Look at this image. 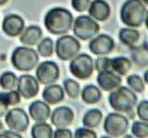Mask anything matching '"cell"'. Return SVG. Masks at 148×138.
<instances>
[{"label":"cell","mask_w":148,"mask_h":138,"mask_svg":"<svg viewBox=\"0 0 148 138\" xmlns=\"http://www.w3.org/2000/svg\"><path fill=\"white\" fill-rule=\"evenodd\" d=\"M59 76H60V69L55 62L46 60L36 65L35 78L39 82V84L42 85L54 84L59 79Z\"/></svg>","instance_id":"obj_9"},{"label":"cell","mask_w":148,"mask_h":138,"mask_svg":"<svg viewBox=\"0 0 148 138\" xmlns=\"http://www.w3.org/2000/svg\"><path fill=\"white\" fill-rule=\"evenodd\" d=\"M53 138H73V133L67 128H57L53 131Z\"/></svg>","instance_id":"obj_35"},{"label":"cell","mask_w":148,"mask_h":138,"mask_svg":"<svg viewBox=\"0 0 148 138\" xmlns=\"http://www.w3.org/2000/svg\"><path fill=\"white\" fill-rule=\"evenodd\" d=\"M73 138H98L97 133L88 128H78L74 132Z\"/></svg>","instance_id":"obj_32"},{"label":"cell","mask_w":148,"mask_h":138,"mask_svg":"<svg viewBox=\"0 0 148 138\" xmlns=\"http://www.w3.org/2000/svg\"><path fill=\"white\" fill-rule=\"evenodd\" d=\"M110 67L118 76H125L132 69V63L126 57H115L110 59Z\"/></svg>","instance_id":"obj_22"},{"label":"cell","mask_w":148,"mask_h":138,"mask_svg":"<svg viewBox=\"0 0 148 138\" xmlns=\"http://www.w3.org/2000/svg\"><path fill=\"white\" fill-rule=\"evenodd\" d=\"M97 82L103 91H113L121 85V77L113 71H101L98 73Z\"/></svg>","instance_id":"obj_15"},{"label":"cell","mask_w":148,"mask_h":138,"mask_svg":"<svg viewBox=\"0 0 148 138\" xmlns=\"http://www.w3.org/2000/svg\"><path fill=\"white\" fill-rule=\"evenodd\" d=\"M16 92L25 99H31L39 93V82L32 74H23L18 78Z\"/></svg>","instance_id":"obj_12"},{"label":"cell","mask_w":148,"mask_h":138,"mask_svg":"<svg viewBox=\"0 0 148 138\" xmlns=\"http://www.w3.org/2000/svg\"><path fill=\"white\" fill-rule=\"evenodd\" d=\"M123 138H134V136H132V135H127V136H123Z\"/></svg>","instance_id":"obj_41"},{"label":"cell","mask_w":148,"mask_h":138,"mask_svg":"<svg viewBox=\"0 0 148 138\" xmlns=\"http://www.w3.org/2000/svg\"><path fill=\"white\" fill-rule=\"evenodd\" d=\"M7 111H8V105H7V103L3 99V97L0 96V118L4 117V116L7 113Z\"/></svg>","instance_id":"obj_37"},{"label":"cell","mask_w":148,"mask_h":138,"mask_svg":"<svg viewBox=\"0 0 148 138\" xmlns=\"http://www.w3.org/2000/svg\"><path fill=\"white\" fill-rule=\"evenodd\" d=\"M127 85L134 93H141L145 90V83L142 78L138 74H131L127 77Z\"/></svg>","instance_id":"obj_28"},{"label":"cell","mask_w":148,"mask_h":138,"mask_svg":"<svg viewBox=\"0 0 148 138\" xmlns=\"http://www.w3.org/2000/svg\"><path fill=\"white\" fill-rule=\"evenodd\" d=\"M102 112L99 109H90L82 117V124L85 128L94 129L98 128L102 121Z\"/></svg>","instance_id":"obj_23"},{"label":"cell","mask_w":148,"mask_h":138,"mask_svg":"<svg viewBox=\"0 0 148 138\" xmlns=\"http://www.w3.org/2000/svg\"><path fill=\"white\" fill-rule=\"evenodd\" d=\"M132 133L136 138H147L148 136V124L143 121H136L132 125Z\"/></svg>","instance_id":"obj_29"},{"label":"cell","mask_w":148,"mask_h":138,"mask_svg":"<svg viewBox=\"0 0 148 138\" xmlns=\"http://www.w3.org/2000/svg\"><path fill=\"white\" fill-rule=\"evenodd\" d=\"M54 52V43L51 38H42L38 43V54L41 57H51Z\"/></svg>","instance_id":"obj_27"},{"label":"cell","mask_w":148,"mask_h":138,"mask_svg":"<svg viewBox=\"0 0 148 138\" xmlns=\"http://www.w3.org/2000/svg\"><path fill=\"white\" fill-rule=\"evenodd\" d=\"M41 39H42V30L36 25H31L28 27H25L20 34V43L26 46L38 45V43Z\"/></svg>","instance_id":"obj_19"},{"label":"cell","mask_w":148,"mask_h":138,"mask_svg":"<svg viewBox=\"0 0 148 138\" xmlns=\"http://www.w3.org/2000/svg\"><path fill=\"white\" fill-rule=\"evenodd\" d=\"M8 1V0H0V6H3V5H5L6 3Z\"/></svg>","instance_id":"obj_38"},{"label":"cell","mask_w":148,"mask_h":138,"mask_svg":"<svg viewBox=\"0 0 148 138\" xmlns=\"http://www.w3.org/2000/svg\"><path fill=\"white\" fill-rule=\"evenodd\" d=\"M69 71L78 79H87L94 72V60L86 53H78L71 59Z\"/></svg>","instance_id":"obj_6"},{"label":"cell","mask_w":148,"mask_h":138,"mask_svg":"<svg viewBox=\"0 0 148 138\" xmlns=\"http://www.w3.org/2000/svg\"><path fill=\"white\" fill-rule=\"evenodd\" d=\"M88 13L95 21H105L110 15V6L105 0H93L88 7Z\"/></svg>","instance_id":"obj_16"},{"label":"cell","mask_w":148,"mask_h":138,"mask_svg":"<svg viewBox=\"0 0 148 138\" xmlns=\"http://www.w3.org/2000/svg\"><path fill=\"white\" fill-rule=\"evenodd\" d=\"M81 99L86 104H97L101 99V91L95 85H86L81 91Z\"/></svg>","instance_id":"obj_20"},{"label":"cell","mask_w":148,"mask_h":138,"mask_svg":"<svg viewBox=\"0 0 148 138\" xmlns=\"http://www.w3.org/2000/svg\"><path fill=\"white\" fill-rule=\"evenodd\" d=\"M71 4L73 10H75L77 12H85L89 7L90 0H72Z\"/></svg>","instance_id":"obj_34"},{"label":"cell","mask_w":148,"mask_h":138,"mask_svg":"<svg viewBox=\"0 0 148 138\" xmlns=\"http://www.w3.org/2000/svg\"><path fill=\"white\" fill-rule=\"evenodd\" d=\"M141 1H142V3H143V4H146V5H147V4H148V0H141Z\"/></svg>","instance_id":"obj_43"},{"label":"cell","mask_w":148,"mask_h":138,"mask_svg":"<svg viewBox=\"0 0 148 138\" xmlns=\"http://www.w3.org/2000/svg\"><path fill=\"white\" fill-rule=\"evenodd\" d=\"M73 33L80 40H89L94 38L100 30L98 21L92 19L89 15H79L73 20Z\"/></svg>","instance_id":"obj_5"},{"label":"cell","mask_w":148,"mask_h":138,"mask_svg":"<svg viewBox=\"0 0 148 138\" xmlns=\"http://www.w3.org/2000/svg\"><path fill=\"white\" fill-rule=\"evenodd\" d=\"M73 14L64 7H53L49 10L45 18L44 24L47 31L54 35L67 34L73 26Z\"/></svg>","instance_id":"obj_1"},{"label":"cell","mask_w":148,"mask_h":138,"mask_svg":"<svg viewBox=\"0 0 148 138\" xmlns=\"http://www.w3.org/2000/svg\"><path fill=\"white\" fill-rule=\"evenodd\" d=\"M147 74H148V72L146 71V72H145V74H143V76H145V77H143V79H145V82H146V83H147Z\"/></svg>","instance_id":"obj_40"},{"label":"cell","mask_w":148,"mask_h":138,"mask_svg":"<svg viewBox=\"0 0 148 138\" xmlns=\"http://www.w3.org/2000/svg\"><path fill=\"white\" fill-rule=\"evenodd\" d=\"M5 124L14 132H24L29 125V118L24 109L14 107L5 114Z\"/></svg>","instance_id":"obj_10"},{"label":"cell","mask_w":148,"mask_h":138,"mask_svg":"<svg viewBox=\"0 0 148 138\" xmlns=\"http://www.w3.org/2000/svg\"><path fill=\"white\" fill-rule=\"evenodd\" d=\"M108 103L116 112H132L138 104L136 94L127 86H119L110 91L108 96Z\"/></svg>","instance_id":"obj_3"},{"label":"cell","mask_w":148,"mask_h":138,"mask_svg":"<svg viewBox=\"0 0 148 138\" xmlns=\"http://www.w3.org/2000/svg\"><path fill=\"white\" fill-rule=\"evenodd\" d=\"M0 96L3 97V99L7 103L8 106L10 105H16V104H19L20 101H21L20 94L18 93L16 91H14V90H11L8 92H1Z\"/></svg>","instance_id":"obj_30"},{"label":"cell","mask_w":148,"mask_h":138,"mask_svg":"<svg viewBox=\"0 0 148 138\" xmlns=\"http://www.w3.org/2000/svg\"><path fill=\"white\" fill-rule=\"evenodd\" d=\"M25 28L24 19L18 14H8L3 20V31L8 37H19Z\"/></svg>","instance_id":"obj_14"},{"label":"cell","mask_w":148,"mask_h":138,"mask_svg":"<svg viewBox=\"0 0 148 138\" xmlns=\"http://www.w3.org/2000/svg\"><path fill=\"white\" fill-rule=\"evenodd\" d=\"M136 114L141 121L148 122V101H142L140 104H138Z\"/></svg>","instance_id":"obj_33"},{"label":"cell","mask_w":148,"mask_h":138,"mask_svg":"<svg viewBox=\"0 0 148 138\" xmlns=\"http://www.w3.org/2000/svg\"><path fill=\"white\" fill-rule=\"evenodd\" d=\"M115 47L114 39L108 34H98L90 39L88 49L89 51L97 55H107L112 53Z\"/></svg>","instance_id":"obj_11"},{"label":"cell","mask_w":148,"mask_h":138,"mask_svg":"<svg viewBox=\"0 0 148 138\" xmlns=\"http://www.w3.org/2000/svg\"><path fill=\"white\" fill-rule=\"evenodd\" d=\"M32 138H53L52 126L46 122H38L32 126Z\"/></svg>","instance_id":"obj_24"},{"label":"cell","mask_w":148,"mask_h":138,"mask_svg":"<svg viewBox=\"0 0 148 138\" xmlns=\"http://www.w3.org/2000/svg\"><path fill=\"white\" fill-rule=\"evenodd\" d=\"M140 38V32L136 28H131V27H126L121 28L119 31V39L120 42L128 46V47H133Z\"/></svg>","instance_id":"obj_21"},{"label":"cell","mask_w":148,"mask_h":138,"mask_svg":"<svg viewBox=\"0 0 148 138\" xmlns=\"http://www.w3.org/2000/svg\"><path fill=\"white\" fill-rule=\"evenodd\" d=\"M11 62L18 71L28 72L39 64V54L32 47H15L11 57Z\"/></svg>","instance_id":"obj_4"},{"label":"cell","mask_w":148,"mask_h":138,"mask_svg":"<svg viewBox=\"0 0 148 138\" xmlns=\"http://www.w3.org/2000/svg\"><path fill=\"white\" fill-rule=\"evenodd\" d=\"M94 69H97L98 72L112 71V67H110V58H108V57H99L94 62Z\"/></svg>","instance_id":"obj_31"},{"label":"cell","mask_w":148,"mask_h":138,"mask_svg":"<svg viewBox=\"0 0 148 138\" xmlns=\"http://www.w3.org/2000/svg\"><path fill=\"white\" fill-rule=\"evenodd\" d=\"M0 138H23L19 132H14L12 130H6L0 132Z\"/></svg>","instance_id":"obj_36"},{"label":"cell","mask_w":148,"mask_h":138,"mask_svg":"<svg viewBox=\"0 0 148 138\" xmlns=\"http://www.w3.org/2000/svg\"><path fill=\"white\" fill-rule=\"evenodd\" d=\"M3 129H4V123L0 121V131H3Z\"/></svg>","instance_id":"obj_39"},{"label":"cell","mask_w":148,"mask_h":138,"mask_svg":"<svg viewBox=\"0 0 148 138\" xmlns=\"http://www.w3.org/2000/svg\"><path fill=\"white\" fill-rule=\"evenodd\" d=\"M80 49L81 46L78 39L68 34L60 35V38L55 43V53L59 59L64 62L71 60L73 57H75L79 53Z\"/></svg>","instance_id":"obj_7"},{"label":"cell","mask_w":148,"mask_h":138,"mask_svg":"<svg viewBox=\"0 0 148 138\" xmlns=\"http://www.w3.org/2000/svg\"><path fill=\"white\" fill-rule=\"evenodd\" d=\"M49 119L55 128H68L74 121V112L68 106H59L51 112Z\"/></svg>","instance_id":"obj_13"},{"label":"cell","mask_w":148,"mask_h":138,"mask_svg":"<svg viewBox=\"0 0 148 138\" xmlns=\"http://www.w3.org/2000/svg\"><path fill=\"white\" fill-rule=\"evenodd\" d=\"M28 113L33 121L38 122H46L51 116V107L49 104L42 101H34L28 106Z\"/></svg>","instance_id":"obj_17"},{"label":"cell","mask_w":148,"mask_h":138,"mask_svg":"<svg viewBox=\"0 0 148 138\" xmlns=\"http://www.w3.org/2000/svg\"><path fill=\"white\" fill-rule=\"evenodd\" d=\"M65 98V92L61 85L58 84H49L46 85V87L42 91V99L47 104H59L64 101Z\"/></svg>","instance_id":"obj_18"},{"label":"cell","mask_w":148,"mask_h":138,"mask_svg":"<svg viewBox=\"0 0 148 138\" xmlns=\"http://www.w3.org/2000/svg\"><path fill=\"white\" fill-rule=\"evenodd\" d=\"M16 82H18V78L14 72L6 71L0 76V86L5 91L14 90V87L16 86Z\"/></svg>","instance_id":"obj_25"},{"label":"cell","mask_w":148,"mask_h":138,"mask_svg":"<svg viewBox=\"0 0 148 138\" xmlns=\"http://www.w3.org/2000/svg\"><path fill=\"white\" fill-rule=\"evenodd\" d=\"M147 17V8L141 0H127L120 10L121 21L131 28L140 27Z\"/></svg>","instance_id":"obj_2"},{"label":"cell","mask_w":148,"mask_h":138,"mask_svg":"<svg viewBox=\"0 0 148 138\" xmlns=\"http://www.w3.org/2000/svg\"><path fill=\"white\" fill-rule=\"evenodd\" d=\"M100 138H114V137H110V136H102V137H100Z\"/></svg>","instance_id":"obj_42"},{"label":"cell","mask_w":148,"mask_h":138,"mask_svg":"<svg viewBox=\"0 0 148 138\" xmlns=\"http://www.w3.org/2000/svg\"><path fill=\"white\" fill-rule=\"evenodd\" d=\"M64 92H66L68 94L69 98H78L79 94H80V85L77 80L74 79H71V78H68V79H65L64 80Z\"/></svg>","instance_id":"obj_26"},{"label":"cell","mask_w":148,"mask_h":138,"mask_svg":"<svg viewBox=\"0 0 148 138\" xmlns=\"http://www.w3.org/2000/svg\"><path fill=\"white\" fill-rule=\"evenodd\" d=\"M129 129V122L127 117H125L121 113L112 112L108 113L103 122V130L107 132L108 136L119 138L121 136H125L126 132Z\"/></svg>","instance_id":"obj_8"}]
</instances>
